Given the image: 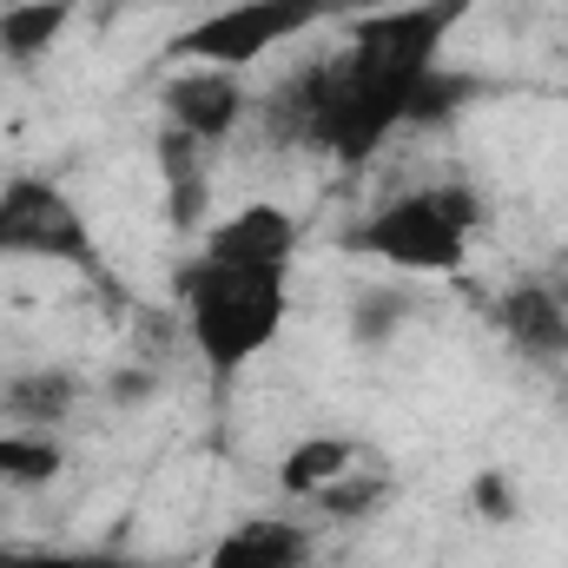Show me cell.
<instances>
[{
    "instance_id": "cell-1",
    "label": "cell",
    "mask_w": 568,
    "mask_h": 568,
    "mask_svg": "<svg viewBox=\"0 0 568 568\" xmlns=\"http://www.w3.org/2000/svg\"><path fill=\"white\" fill-rule=\"evenodd\" d=\"M476 0H410V7H384L371 20H357L351 40L331 53V93H324L311 145L344 165H364L404 126L410 93L424 87L443 40L456 33V20Z\"/></svg>"
},
{
    "instance_id": "cell-2",
    "label": "cell",
    "mask_w": 568,
    "mask_h": 568,
    "mask_svg": "<svg viewBox=\"0 0 568 568\" xmlns=\"http://www.w3.org/2000/svg\"><path fill=\"white\" fill-rule=\"evenodd\" d=\"M179 304H185V331L205 357V371L225 384L239 377L284 324V304H291V284L284 272H265V265H219V258H192L179 272Z\"/></svg>"
},
{
    "instance_id": "cell-3",
    "label": "cell",
    "mask_w": 568,
    "mask_h": 568,
    "mask_svg": "<svg viewBox=\"0 0 568 568\" xmlns=\"http://www.w3.org/2000/svg\"><path fill=\"white\" fill-rule=\"evenodd\" d=\"M476 225H483V199H476L463 179H443V185L397 192V199H384L377 212H364V219L344 232V252L377 258V265H390V272L449 278V272H463Z\"/></svg>"
},
{
    "instance_id": "cell-4",
    "label": "cell",
    "mask_w": 568,
    "mask_h": 568,
    "mask_svg": "<svg viewBox=\"0 0 568 568\" xmlns=\"http://www.w3.org/2000/svg\"><path fill=\"white\" fill-rule=\"evenodd\" d=\"M337 13H351V0H232V7L192 20L185 33H172V40H165V60L245 73V67L265 60L272 47L311 33L317 20H337Z\"/></svg>"
},
{
    "instance_id": "cell-5",
    "label": "cell",
    "mask_w": 568,
    "mask_h": 568,
    "mask_svg": "<svg viewBox=\"0 0 568 568\" xmlns=\"http://www.w3.org/2000/svg\"><path fill=\"white\" fill-rule=\"evenodd\" d=\"M0 258H53L93 272V232L53 179H0Z\"/></svg>"
},
{
    "instance_id": "cell-6",
    "label": "cell",
    "mask_w": 568,
    "mask_h": 568,
    "mask_svg": "<svg viewBox=\"0 0 568 568\" xmlns=\"http://www.w3.org/2000/svg\"><path fill=\"white\" fill-rule=\"evenodd\" d=\"M489 317H496L503 344L523 364H536V371H562L568 364V311H562V297L549 291V278H516L489 304Z\"/></svg>"
},
{
    "instance_id": "cell-7",
    "label": "cell",
    "mask_w": 568,
    "mask_h": 568,
    "mask_svg": "<svg viewBox=\"0 0 568 568\" xmlns=\"http://www.w3.org/2000/svg\"><path fill=\"white\" fill-rule=\"evenodd\" d=\"M159 106H165V126L192 133L199 145H219V140H232L239 120H245V87H239V73L192 67V73L159 80Z\"/></svg>"
},
{
    "instance_id": "cell-8",
    "label": "cell",
    "mask_w": 568,
    "mask_h": 568,
    "mask_svg": "<svg viewBox=\"0 0 568 568\" xmlns=\"http://www.w3.org/2000/svg\"><path fill=\"white\" fill-rule=\"evenodd\" d=\"M205 258L291 272V258H297V219L284 205H239L219 232H205Z\"/></svg>"
},
{
    "instance_id": "cell-9",
    "label": "cell",
    "mask_w": 568,
    "mask_h": 568,
    "mask_svg": "<svg viewBox=\"0 0 568 568\" xmlns=\"http://www.w3.org/2000/svg\"><path fill=\"white\" fill-rule=\"evenodd\" d=\"M205 152L212 145H199L192 133H179V126H159V140H152L159 179H165V219H172V232H199L205 225V205H212Z\"/></svg>"
},
{
    "instance_id": "cell-10",
    "label": "cell",
    "mask_w": 568,
    "mask_h": 568,
    "mask_svg": "<svg viewBox=\"0 0 568 568\" xmlns=\"http://www.w3.org/2000/svg\"><path fill=\"white\" fill-rule=\"evenodd\" d=\"M205 568H311V529L284 523V516L239 523L232 536H219V549L205 556Z\"/></svg>"
},
{
    "instance_id": "cell-11",
    "label": "cell",
    "mask_w": 568,
    "mask_h": 568,
    "mask_svg": "<svg viewBox=\"0 0 568 568\" xmlns=\"http://www.w3.org/2000/svg\"><path fill=\"white\" fill-rule=\"evenodd\" d=\"M324 93H331V53L304 60L297 73H284L278 87L265 93V140L272 145H311L317 113H324Z\"/></svg>"
},
{
    "instance_id": "cell-12",
    "label": "cell",
    "mask_w": 568,
    "mask_h": 568,
    "mask_svg": "<svg viewBox=\"0 0 568 568\" xmlns=\"http://www.w3.org/2000/svg\"><path fill=\"white\" fill-rule=\"evenodd\" d=\"M80 397H87V384L73 371H20L0 384V410L20 429H60L80 410Z\"/></svg>"
},
{
    "instance_id": "cell-13",
    "label": "cell",
    "mask_w": 568,
    "mask_h": 568,
    "mask_svg": "<svg viewBox=\"0 0 568 568\" xmlns=\"http://www.w3.org/2000/svg\"><path fill=\"white\" fill-rule=\"evenodd\" d=\"M73 20V0H20L0 13V60L7 67H33Z\"/></svg>"
},
{
    "instance_id": "cell-14",
    "label": "cell",
    "mask_w": 568,
    "mask_h": 568,
    "mask_svg": "<svg viewBox=\"0 0 568 568\" xmlns=\"http://www.w3.org/2000/svg\"><path fill=\"white\" fill-rule=\"evenodd\" d=\"M410 317H417V291L410 284H364L351 297V344L357 351H384L390 337H404Z\"/></svg>"
},
{
    "instance_id": "cell-15",
    "label": "cell",
    "mask_w": 568,
    "mask_h": 568,
    "mask_svg": "<svg viewBox=\"0 0 568 568\" xmlns=\"http://www.w3.org/2000/svg\"><path fill=\"white\" fill-rule=\"evenodd\" d=\"M351 456H357V443H351V436H304V443L278 463L284 496H317L324 483H337V476L351 469Z\"/></svg>"
},
{
    "instance_id": "cell-16",
    "label": "cell",
    "mask_w": 568,
    "mask_h": 568,
    "mask_svg": "<svg viewBox=\"0 0 568 568\" xmlns=\"http://www.w3.org/2000/svg\"><path fill=\"white\" fill-rule=\"evenodd\" d=\"M476 93H483V80H476V73L429 67L424 87H417V93H410V106H404V126H456V113H463V106H476Z\"/></svg>"
},
{
    "instance_id": "cell-17",
    "label": "cell",
    "mask_w": 568,
    "mask_h": 568,
    "mask_svg": "<svg viewBox=\"0 0 568 568\" xmlns=\"http://www.w3.org/2000/svg\"><path fill=\"white\" fill-rule=\"evenodd\" d=\"M67 469L53 429H0V483H20V489H40Z\"/></svg>"
},
{
    "instance_id": "cell-18",
    "label": "cell",
    "mask_w": 568,
    "mask_h": 568,
    "mask_svg": "<svg viewBox=\"0 0 568 568\" xmlns=\"http://www.w3.org/2000/svg\"><path fill=\"white\" fill-rule=\"evenodd\" d=\"M390 496H397V483H390L384 469H344V476H337V483H324L311 503H317L331 523H364V516H377Z\"/></svg>"
},
{
    "instance_id": "cell-19",
    "label": "cell",
    "mask_w": 568,
    "mask_h": 568,
    "mask_svg": "<svg viewBox=\"0 0 568 568\" xmlns=\"http://www.w3.org/2000/svg\"><path fill=\"white\" fill-rule=\"evenodd\" d=\"M469 509H476L483 523H516V483H509L503 469H483V476L469 483Z\"/></svg>"
},
{
    "instance_id": "cell-20",
    "label": "cell",
    "mask_w": 568,
    "mask_h": 568,
    "mask_svg": "<svg viewBox=\"0 0 568 568\" xmlns=\"http://www.w3.org/2000/svg\"><path fill=\"white\" fill-rule=\"evenodd\" d=\"M93 549H0V568H87Z\"/></svg>"
},
{
    "instance_id": "cell-21",
    "label": "cell",
    "mask_w": 568,
    "mask_h": 568,
    "mask_svg": "<svg viewBox=\"0 0 568 568\" xmlns=\"http://www.w3.org/2000/svg\"><path fill=\"white\" fill-rule=\"evenodd\" d=\"M106 397H113V404H145V397H152V377H145V371H113Z\"/></svg>"
},
{
    "instance_id": "cell-22",
    "label": "cell",
    "mask_w": 568,
    "mask_h": 568,
    "mask_svg": "<svg viewBox=\"0 0 568 568\" xmlns=\"http://www.w3.org/2000/svg\"><path fill=\"white\" fill-rule=\"evenodd\" d=\"M87 568H165V562H133V556H87Z\"/></svg>"
},
{
    "instance_id": "cell-23",
    "label": "cell",
    "mask_w": 568,
    "mask_h": 568,
    "mask_svg": "<svg viewBox=\"0 0 568 568\" xmlns=\"http://www.w3.org/2000/svg\"><path fill=\"white\" fill-rule=\"evenodd\" d=\"M556 404H562V410H568V364H562V371H556Z\"/></svg>"
},
{
    "instance_id": "cell-24",
    "label": "cell",
    "mask_w": 568,
    "mask_h": 568,
    "mask_svg": "<svg viewBox=\"0 0 568 568\" xmlns=\"http://www.w3.org/2000/svg\"><path fill=\"white\" fill-rule=\"evenodd\" d=\"M73 7H80V0H73Z\"/></svg>"
}]
</instances>
